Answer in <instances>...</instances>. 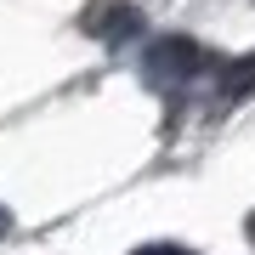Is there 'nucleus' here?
Wrapping results in <instances>:
<instances>
[{
	"instance_id": "nucleus-1",
	"label": "nucleus",
	"mask_w": 255,
	"mask_h": 255,
	"mask_svg": "<svg viewBox=\"0 0 255 255\" xmlns=\"http://www.w3.org/2000/svg\"><path fill=\"white\" fill-rule=\"evenodd\" d=\"M193 74H199L193 40H153L147 46V80H193Z\"/></svg>"
},
{
	"instance_id": "nucleus-2",
	"label": "nucleus",
	"mask_w": 255,
	"mask_h": 255,
	"mask_svg": "<svg viewBox=\"0 0 255 255\" xmlns=\"http://www.w3.org/2000/svg\"><path fill=\"white\" fill-rule=\"evenodd\" d=\"M91 34L108 40V46H119V40L142 34V11H136V6H108L102 17H91Z\"/></svg>"
},
{
	"instance_id": "nucleus-3",
	"label": "nucleus",
	"mask_w": 255,
	"mask_h": 255,
	"mask_svg": "<svg viewBox=\"0 0 255 255\" xmlns=\"http://www.w3.org/2000/svg\"><path fill=\"white\" fill-rule=\"evenodd\" d=\"M221 97L227 102H244V97H255V51L250 57H238V63L221 74Z\"/></svg>"
},
{
	"instance_id": "nucleus-4",
	"label": "nucleus",
	"mask_w": 255,
	"mask_h": 255,
	"mask_svg": "<svg viewBox=\"0 0 255 255\" xmlns=\"http://www.w3.org/2000/svg\"><path fill=\"white\" fill-rule=\"evenodd\" d=\"M130 255H193V250H182V244H142V250H130Z\"/></svg>"
},
{
	"instance_id": "nucleus-5",
	"label": "nucleus",
	"mask_w": 255,
	"mask_h": 255,
	"mask_svg": "<svg viewBox=\"0 0 255 255\" xmlns=\"http://www.w3.org/2000/svg\"><path fill=\"white\" fill-rule=\"evenodd\" d=\"M11 233V216H6V210H0V238H6Z\"/></svg>"
},
{
	"instance_id": "nucleus-6",
	"label": "nucleus",
	"mask_w": 255,
	"mask_h": 255,
	"mask_svg": "<svg viewBox=\"0 0 255 255\" xmlns=\"http://www.w3.org/2000/svg\"><path fill=\"white\" fill-rule=\"evenodd\" d=\"M250 238H255V216H250Z\"/></svg>"
}]
</instances>
